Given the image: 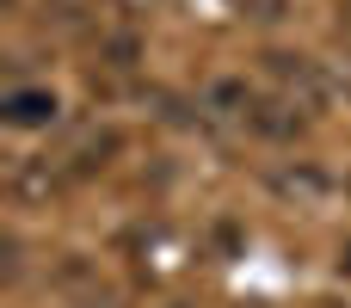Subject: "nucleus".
Masks as SVG:
<instances>
[{
    "mask_svg": "<svg viewBox=\"0 0 351 308\" xmlns=\"http://www.w3.org/2000/svg\"><path fill=\"white\" fill-rule=\"evenodd\" d=\"M265 62H271L278 86H284L302 111H321V105H327V93H333V86H327V74H321V62H315V56H290V49H278V56H265Z\"/></svg>",
    "mask_w": 351,
    "mask_h": 308,
    "instance_id": "1",
    "label": "nucleus"
},
{
    "mask_svg": "<svg viewBox=\"0 0 351 308\" xmlns=\"http://www.w3.org/2000/svg\"><path fill=\"white\" fill-rule=\"evenodd\" d=\"M56 117V93L49 86H12L6 93V123L12 130H37V123H49Z\"/></svg>",
    "mask_w": 351,
    "mask_h": 308,
    "instance_id": "2",
    "label": "nucleus"
},
{
    "mask_svg": "<svg viewBox=\"0 0 351 308\" xmlns=\"http://www.w3.org/2000/svg\"><path fill=\"white\" fill-rule=\"evenodd\" d=\"M247 117H253V130H259V136H271V142H290V136L302 130V105H296L290 93H278V99L253 105Z\"/></svg>",
    "mask_w": 351,
    "mask_h": 308,
    "instance_id": "3",
    "label": "nucleus"
},
{
    "mask_svg": "<svg viewBox=\"0 0 351 308\" xmlns=\"http://www.w3.org/2000/svg\"><path fill=\"white\" fill-rule=\"evenodd\" d=\"M271 185H278V198H296V204H321V198H327V173H321L315 161H302V167L278 173Z\"/></svg>",
    "mask_w": 351,
    "mask_h": 308,
    "instance_id": "4",
    "label": "nucleus"
},
{
    "mask_svg": "<svg viewBox=\"0 0 351 308\" xmlns=\"http://www.w3.org/2000/svg\"><path fill=\"white\" fill-rule=\"evenodd\" d=\"M253 6V19H284V0H247Z\"/></svg>",
    "mask_w": 351,
    "mask_h": 308,
    "instance_id": "5",
    "label": "nucleus"
},
{
    "mask_svg": "<svg viewBox=\"0 0 351 308\" xmlns=\"http://www.w3.org/2000/svg\"><path fill=\"white\" fill-rule=\"evenodd\" d=\"M346 198H351V173H346Z\"/></svg>",
    "mask_w": 351,
    "mask_h": 308,
    "instance_id": "6",
    "label": "nucleus"
},
{
    "mask_svg": "<svg viewBox=\"0 0 351 308\" xmlns=\"http://www.w3.org/2000/svg\"><path fill=\"white\" fill-rule=\"evenodd\" d=\"M173 308H191V303H173Z\"/></svg>",
    "mask_w": 351,
    "mask_h": 308,
    "instance_id": "7",
    "label": "nucleus"
}]
</instances>
